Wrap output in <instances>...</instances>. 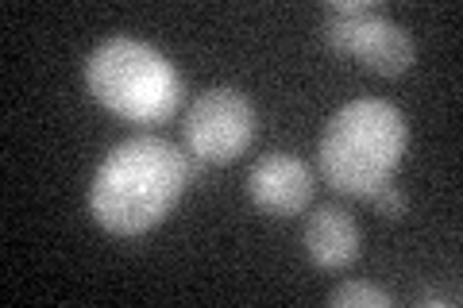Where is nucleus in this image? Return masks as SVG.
<instances>
[{
  "label": "nucleus",
  "mask_w": 463,
  "mask_h": 308,
  "mask_svg": "<svg viewBox=\"0 0 463 308\" xmlns=\"http://www.w3.org/2000/svg\"><path fill=\"white\" fill-rule=\"evenodd\" d=\"M85 85L97 105L132 124H163L182 105V73L151 42L116 35L85 58Z\"/></svg>",
  "instance_id": "3"
},
{
  "label": "nucleus",
  "mask_w": 463,
  "mask_h": 308,
  "mask_svg": "<svg viewBox=\"0 0 463 308\" xmlns=\"http://www.w3.org/2000/svg\"><path fill=\"white\" fill-rule=\"evenodd\" d=\"M371 201H374V209H379L386 219H402L405 216V193H402L398 185H383Z\"/></svg>",
  "instance_id": "9"
},
{
  "label": "nucleus",
  "mask_w": 463,
  "mask_h": 308,
  "mask_svg": "<svg viewBox=\"0 0 463 308\" xmlns=\"http://www.w3.org/2000/svg\"><path fill=\"white\" fill-rule=\"evenodd\" d=\"M182 139H185V151L201 158V163H213V166L236 163L255 139L251 100L240 89H228V85L205 89L190 105V112H185Z\"/></svg>",
  "instance_id": "5"
},
{
  "label": "nucleus",
  "mask_w": 463,
  "mask_h": 308,
  "mask_svg": "<svg viewBox=\"0 0 463 308\" xmlns=\"http://www.w3.org/2000/svg\"><path fill=\"white\" fill-rule=\"evenodd\" d=\"M248 197L267 216H298L313 201V170L298 154L270 151L248 173Z\"/></svg>",
  "instance_id": "6"
},
{
  "label": "nucleus",
  "mask_w": 463,
  "mask_h": 308,
  "mask_svg": "<svg viewBox=\"0 0 463 308\" xmlns=\"http://www.w3.org/2000/svg\"><path fill=\"white\" fill-rule=\"evenodd\" d=\"M201 166V158L163 135H132L97 166L90 212L112 236H143L170 216Z\"/></svg>",
  "instance_id": "1"
},
{
  "label": "nucleus",
  "mask_w": 463,
  "mask_h": 308,
  "mask_svg": "<svg viewBox=\"0 0 463 308\" xmlns=\"http://www.w3.org/2000/svg\"><path fill=\"white\" fill-rule=\"evenodd\" d=\"M410 146L405 116L379 97L347 100L321 131V173L344 197L371 201L383 185H390L402 154Z\"/></svg>",
  "instance_id": "2"
},
{
  "label": "nucleus",
  "mask_w": 463,
  "mask_h": 308,
  "mask_svg": "<svg viewBox=\"0 0 463 308\" xmlns=\"http://www.w3.org/2000/svg\"><path fill=\"white\" fill-rule=\"evenodd\" d=\"M417 304L429 308V304H448V308H456L459 304V289H429L417 297Z\"/></svg>",
  "instance_id": "10"
},
{
  "label": "nucleus",
  "mask_w": 463,
  "mask_h": 308,
  "mask_svg": "<svg viewBox=\"0 0 463 308\" xmlns=\"http://www.w3.org/2000/svg\"><path fill=\"white\" fill-rule=\"evenodd\" d=\"M328 304L332 308H390L394 297L379 285H367V282H344L340 289L328 293Z\"/></svg>",
  "instance_id": "8"
},
{
  "label": "nucleus",
  "mask_w": 463,
  "mask_h": 308,
  "mask_svg": "<svg viewBox=\"0 0 463 308\" xmlns=\"http://www.w3.org/2000/svg\"><path fill=\"white\" fill-rule=\"evenodd\" d=\"M321 39L328 51L355 58L383 78H398L413 66L417 42L374 0H328L321 16Z\"/></svg>",
  "instance_id": "4"
},
{
  "label": "nucleus",
  "mask_w": 463,
  "mask_h": 308,
  "mask_svg": "<svg viewBox=\"0 0 463 308\" xmlns=\"http://www.w3.org/2000/svg\"><path fill=\"white\" fill-rule=\"evenodd\" d=\"M359 224L340 204H321L306 219V255L317 270H344L359 258Z\"/></svg>",
  "instance_id": "7"
}]
</instances>
